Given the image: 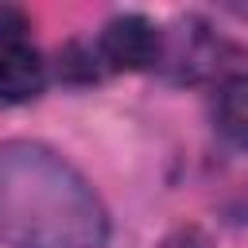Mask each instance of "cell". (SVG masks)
I'll return each mask as SVG.
<instances>
[{
    "label": "cell",
    "mask_w": 248,
    "mask_h": 248,
    "mask_svg": "<svg viewBox=\"0 0 248 248\" xmlns=\"http://www.w3.org/2000/svg\"><path fill=\"white\" fill-rule=\"evenodd\" d=\"M97 58L108 70H128V74L147 70L163 58V31L147 16L124 12L105 23V31L97 39Z\"/></svg>",
    "instance_id": "2"
},
{
    "label": "cell",
    "mask_w": 248,
    "mask_h": 248,
    "mask_svg": "<svg viewBox=\"0 0 248 248\" xmlns=\"http://www.w3.org/2000/svg\"><path fill=\"white\" fill-rule=\"evenodd\" d=\"M213 120H217V128H221L225 140H232L236 147H248V74L229 78L217 89Z\"/></svg>",
    "instance_id": "4"
},
{
    "label": "cell",
    "mask_w": 248,
    "mask_h": 248,
    "mask_svg": "<svg viewBox=\"0 0 248 248\" xmlns=\"http://www.w3.org/2000/svg\"><path fill=\"white\" fill-rule=\"evenodd\" d=\"M108 213L58 151L31 140L0 143V240L12 248H101Z\"/></svg>",
    "instance_id": "1"
},
{
    "label": "cell",
    "mask_w": 248,
    "mask_h": 248,
    "mask_svg": "<svg viewBox=\"0 0 248 248\" xmlns=\"http://www.w3.org/2000/svg\"><path fill=\"white\" fill-rule=\"evenodd\" d=\"M46 85V62L31 46L23 31L0 35V101L4 105H23L35 101Z\"/></svg>",
    "instance_id": "3"
}]
</instances>
